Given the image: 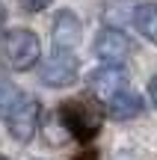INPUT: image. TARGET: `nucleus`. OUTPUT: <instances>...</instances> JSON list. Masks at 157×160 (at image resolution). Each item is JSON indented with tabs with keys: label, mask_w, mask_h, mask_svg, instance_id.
Wrapping results in <instances>:
<instances>
[{
	"label": "nucleus",
	"mask_w": 157,
	"mask_h": 160,
	"mask_svg": "<svg viewBox=\"0 0 157 160\" xmlns=\"http://www.w3.org/2000/svg\"><path fill=\"white\" fill-rule=\"evenodd\" d=\"M42 57L39 36L27 27H15L9 33H3L0 39V59L15 71H30Z\"/></svg>",
	"instance_id": "f257e3e1"
},
{
	"label": "nucleus",
	"mask_w": 157,
	"mask_h": 160,
	"mask_svg": "<svg viewBox=\"0 0 157 160\" xmlns=\"http://www.w3.org/2000/svg\"><path fill=\"white\" fill-rule=\"evenodd\" d=\"M59 122L65 125V131H68L74 139L89 142L92 137H98L104 119H101V113H98L95 104L83 101V98H71V101H65L62 107H59Z\"/></svg>",
	"instance_id": "f03ea898"
},
{
	"label": "nucleus",
	"mask_w": 157,
	"mask_h": 160,
	"mask_svg": "<svg viewBox=\"0 0 157 160\" xmlns=\"http://www.w3.org/2000/svg\"><path fill=\"white\" fill-rule=\"evenodd\" d=\"M39 122H42V104L36 98H21L6 116L9 137L15 142H30L36 137V131H39Z\"/></svg>",
	"instance_id": "7ed1b4c3"
},
{
	"label": "nucleus",
	"mask_w": 157,
	"mask_h": 160,
	"mask_svg": "<svg viewBox=\"0 0 157 160\" xmlns=\"http://www.w3.org/2000/svg\"><path fill=\"white\" fill-rule=\"evenodd\" d=\"M77 74H80V62H77L74 51H53V57L42 65V83L53 86V89L71 86Z\"/></svg>",
	"instance_id": "20e7f679"
},
{
	"label": "nucleus",
	"mask_w": 157,
	"mask_h": 160,
	"mask_svg": "<svg viewBox=\"0 0 157 160\" xmlns=\"http://www.w3.org/2000/svg\"><path fill=\"white\" fill-rule=\"evenodd\" d=\"M89 92L101 101H110L113 95H119L122 89H128V71L119 62H104L101 68H95L89 74Z\"/></svg>",
	"instance_id": "39448f33"
},
{
	"label": "nucleus",
	"mask_w": 157,
	"mask_h": 160,
	"mask_svg": "<svg viewBox=\"0 0 157 160\" xmlns=\"http://www.w3.org/2000/svg\"><path fill=\"white\" fill-rule=\"evenodd\" d=\"M95 53H98V59H104V62H122L130 53V39L116 27H104L95 36Z\"/></svg>",
	"instance_id": "423d86ee"
},
{
	"label": "nucleus",
	"mask_w": 157,
	"mask_h": 160,
	"mask_svg": "<svg viewBox=\"0 0 157 160\" xmlns=\"http://www.w3.org/2000/svg\"><path fill=\"white\" fill-rule=\"evenodd\" d=\"M53 48L56 51H74L77 42H80V21L71 9H62L53 21Z\"/></svg>",
	"instance_id": "0eeeda50"
},
{
	"label": "nucleus",
	"mask_w": 157,
	"mask_h": 160,
	"mask_svg": "<svg viewBox=\"0 0 157 160\" xmlns=\"http://www.w3.org/2000/svg\"><path fill=\"white\" fill-rule=\"evenodd\" d=\"M107 113L113 119H134L142 113V95H136L134 89H122L119 95H113L107 101Z\"/></svg>",
	"instance_id": "6e6552de"
},
{
	"label": "nucleus",
	"mask_w": 157,
	"mask_h": 160,
	"mask_svg": "<svg viewBox=\"0 0 157 160\" xmlns=\"http://www.w3.org/2000/svg\"><path fill=\"white\" fill-rule=\"evenodd\" d=\"M130 18H134V27L145 36L148 42L157 45V3H140L130 9Z\"/></svg>",
	"instance_id": "1a4fd4ad"
},
{
	"label": "nucleus",
	"mask_w": 157,
	"mask_h": 160,
	"mask_svg": "<svg viewBox=\"0 0 157 160\" xmlns=\"http://www.w3.org/2000/svg\"><path fill=\"white\" fill-rule=\"evenodd\" d=\"M21 101V92L6 74H0V116H9V110Z\"/></svg>",
	"instance_id": "9d476101"
},
{
	"label": "nucleus",
	"mask_w": 157,
	"mask_h": 160,
	"mask_svg": "<svg viewBox=\"0 0 157 160\" xmlns=\"http://www.w3.org/2000/svg\"><path fill=\"white\" fill-rule=\"evenodd\" d=\"M53 0H24V6H27L30 12H42V9H47Z\"/></svg>",
	"instance_id": "9b49d317"
},
{
	"label": "nucleus",
	"mask_w": 157,
	"mask_h": 160,
	"mask_svg": "<svg viewBox=\"0 0 157 160\" xmlns=\"http://www.w3.org/2000/svg\"><path fill=\"white\" fill-rule=\"evenodd\" d=\"M71 160H98V148H92V145H89V148L77 151V154L71 157Z\"/></svg>",
	"instance_id": "f8f14e48"
},
{
	"label": "nucleus",
	"mask_w": 157,
	"mask_h": 160,
	"mask_svg": "<svg viewBox=\"0 0 157 160\" xmlns=\"http://www.w3.org/2000/svg\"><path fill=\"white\" fill-rule=\"evenodd\" d=\"M148 95H151V101H154V107H157V74L151 77V83H148Z\"/></svg>",
	"instance_id": "ddd939ff"
},
{
	"label": "nucleus",
	"mask_w": 157,
	"mask_h": 160,
	"mask_svg": "<svg viewBox=\"0 0 157 160\" xmlns=\"http://www.w3.org/2000/svg\"><path fill=\"white\" fill-rule=\"evenodd\" d=\"M3 21H6V9L0 6V27H3Z\"/></svg>",
	"instance_id": "4468645a"
},
{
	"label": "nucleus",
	"mask_w": 157,
	"mask_h": 160,
	"mask_svg": "<svg viewBox=\"0 0 157 160\" xmlns=\"http://www.w3.org/2000/svg\"><path fill=\"white\" fill-rule=\"evenodd\" d=\"M0 160H9V157H3V154H0Z\"/></svg>",
	"instance_id": "2eb2a0df"
}]
</instances>
